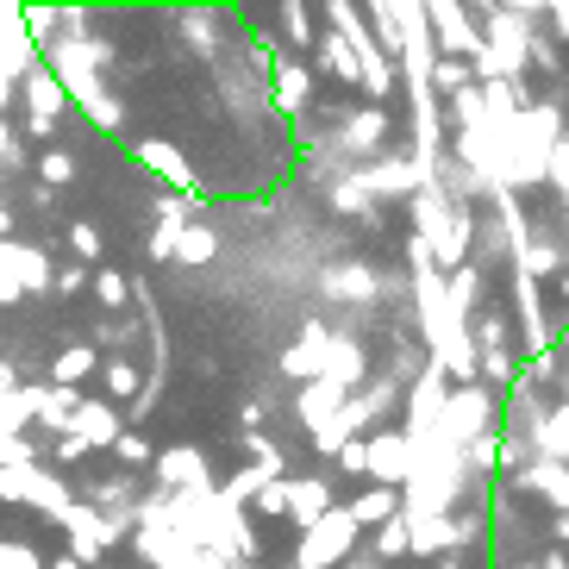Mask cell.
I'll return each mask as SVG.
<instances>
[{
  "instance_id": "obj_12",
  "label": "cell",
  "mask_w": 569,
  "mask_h": 569,
  "mask_svg": "<svg viewBox=\"0 0 569 569\" xmlns=\"http://www.w3.org/2000/svg\"><path fill=\"white\" fill-rule=\"evenodd\" d=\"M457 519L451 513H432V519H407V557H445L457 551Z\"/></svg>"
},
{
  "instance_id": "obj_41",
  "label": "cell",
  "mask_w": 569,
  "mask_h": 569,
  "mask_svg": "<svg viewBox=\"0 0 569 569\" xmlns=\"http://www.w3.org/2000/svg\"><path fill=\"white\" fill-rule=\"evenodd\" d=\"M345 476H363V438H351V445H338V457H332Z\"/></svg>"
},
{
  "instance_id": "obj_24",
  "label": "cell",
  "mask_w": 569,
  "mask_h": 569,
  "mask_svg": "<svg viewBox=\"0 0 569 569\" xmlns=\"http://www.w3.org/2000/svg\"><path fill=\"white\" fill-rule=\"evenodd\" d=\"M94 376H101L107 395H113V401H126V407H132V401H138V388H144V382H138V369L126 363V357H101V369H94Z\"/></svg>"
},
{
  "instance_id": "obj_4",
  "label": "cell",
  "mask_w": 569,
  "mask_h": 569,
  "mask_svg": "<svg viewBox=\"0 0 569 569\" xmlns=\"http://www.w3.org/2000/svg\"><path fill=\"white\" fill-rule=\"evenodd\" d=\"M445 395H451V388H445V369H419L413 376V388H407V426H401V438L407 445H432L438 438V413H445Z\"/></svg>"
},
{
  "instance_id": "obj_30",
  "label": "cell",
  "mask_w": 569,
  "mask_h": 569,
  "mask_svg": "<svg viewBox=\"0 0 569 569\" xmlns=\"http://www.w3.org/2000/svg\"><path fill=\"white\" fill-rule=\"evenodd\" d=\"M113 451H119V463H126V469H151V438H144V432H119L113 438Z\"/></svg>"
},
{
  "instance_id": "obj_16",
  "label": "cell",
  "mask_w": 569,
  "mask_h": 569,
  "mask_svg": "<svg viewBox=\"0 0 569 569\" xmlns=\"http://www.w3.org/2000/svg\"><path fill=\"white\" fill-rule=\"evenodd\" d=\"M345 513H351L357 532H363V526H388V519H401V488H363Z\"/></svg>"
},
{
  "instance_id": "obj_32",
  "label": "cell",
  "mask_w": 569,
  "mask_h": 569,
  "mask_svg": "<svg viewBox=\"0 0 569 569\" xmlns=\"http://www.w3.org/2000/svg\"><path fill=\"white\" fill-rule=\"evenodd\" d=\"M251 513L257 519H282L288 513V476H282V482H263V488H257V495H251Z\"/></svg>"
},
{
  "instance_id": "obj_17",
  "label": "cell",
  "mask_w": 569,
  "mask_h": 569,
  "mask_svg": "<svg viewBox=\"0 0 569 569\" xmlns=\"http://www.w3.org/2000/svg\"><path fill=\"white\" fill-rule=\"evenodd\" d=\"M326 295L332 301H376L382 295V282H376V269H357V263H345V269H326Z\"/></svg>"
},
{
  "instance_id": "obj_20",
  "label": "cell",
  "mask_w": 569,
  "mask_h": 569,
  "mask_svg": "<svg viewBox=\"0 0 569 569\" xmlns=\"http://www.w3.org/2000/svg\"><path fill=\"white\" fill-rule=\"evenodd\" d=\"M94 369H101V351H94V345H69L51 363V388H82Z\"/></svg>"
},
{
  "instance_id": "obj_3",
  "label": "cell",
  "mask_w": 569,
  "mask_h": 569,
  "mask_svg": "<svg viewBox=\"0 0 569 569\" xmlns=\"http://www.w3.org/2000/svg\"><path fill=\"white\" fill-rule=\"evenodd\" d=\"M426 32H432V57L445 63H482V26H469L463 7H426Z\"/></svg>"
},
{
  "instance_id": "obj_34",
  "label": "cell",
  "mask_w": 569,
  "mask_h": 569,
  "mask_svg": "<svg viewBox=\"0 0 569 569\" xmlns=\"http://www.w3.org/2000/svg\"><path fill=\"white\" fill-rule=\"evenodd\" d=\"M138 338V326H126V319H107V326H94V351H126V345H132Z\"/></svg>"
},
{
  "instance_id": "obj_31",
  "label": "cell",
  "mask_w": 569,
  "mask_h": 569,
  "mask_svg": "<svg viewBox=\"0 0 569 569\" xmlns=\"http://www.w3.org/2000/svg\"><path fill=\"white\" fill-rule=\"evenodd\" d=\"M76 107H82V113L94 119V132H119V101H107L101 88H94V94H82Z\"/></svg>"
},
{
  "instance_id": "obj_23",
  "label": "cell",
  "mask_w": 569,
  "mask_h": 569,
  "mask_svg": "<svg viewBox=\"0 0 569 569\" xmlns=\"http://www.w3.org/2000/svg\"><path fill=\"white\" fill-rule=\"evenodd\" d=\"M219 257V232L213 226H182V238H176V263H213Z\"/></svg>"
},
{
  "instance_id": "obj_36",
  "label": "cell",
  "mask_w": 569,
  "mask_h": 569,
  "mask_svg": "<svg viewBox=\"0 0 569 569\" xmlns=\"http://www.w3.org/2000/svg\"><path fill=\"white\" fill-rule=\"evenodd\" d=\"M69 244H76V257H101V232H94V219H76V226H69Z\"/></svg>"
},
{
  "instance_id": "obj_44",
  "label": "cell",
  "mask_w": 569,
  "mask_h": 569,
  "mask_svg": "<svg viewBox=\"0 0 569 569\" xmlns=\"http://www.w3.org/2000/svg\"><path fill=\"white\" fill-rule=\"evenodd\" d=\"M44 569H82V563H76V557H51Z\"/></svg>"
},
{
  "instance_id": "obj_45",
  "label": "cell",
  "mask_w": 569,
  "mask_h": 569,
  "mask_svg": "<svg viewBox=\"0 0 569 569\" xmlns=\"http://www.w3.org/2000/svg\"><path fill=\"white\" fill-rule=\"evenodd\" d=\"M557 295H563V301H569V269H563V276H557Z\"/></svg>"
},
{
  "instance_id": "obj_46",
  "label": "cell",
  "mask_w": 569,
  "mask_h": 569,
  "mask_svg": "<svg viewBox=\"0 0 569 569\" xmlns=\"http://www.w3.org/2000/svg\"><path fill=\"white\" fill-rule=\"evenodd\" d=\"M7 94H13V82H7V76H0V107H7Z\"/></svg>"
},
{
  "instance_id": "obj_8",
  "label": "cell",
  "mask_w": 569,
  "mask_h": 569,
  "mask_svg": "<svg viewBox=\"0 0 569 569\" xmlns=\"http://www.w3.org/2000/svg\"><path fill=\"white\" fill-rule=\"evenodd\" d=\"M363 476H376V488H407L413 482V445L401 432L363 438Z\"/></svg>"
},
{
  "instance_id": "obj_42",
  "label": "cell",
  "mask_w": 569,
  "mask_h": 569,
  "mask_svg": "<svg viewBox=\"0 0 569 569\" xmlns=\"http://www.w3.org/2000/svg\"><path fill=\"white\" fill-rule=\"evenodd\" d=\"M51 457H57V463H82V457H88V445H82V438H51Z\"/></svg>"
},
{
  "instance_id": "obj_19",
  "label": "cell",
  "mask_w": 569,
  "mask_h": 569,
  "mask_svg": "<svg viewBox=\"0 0 569 569\" xmlns=\"http://www.w3.org/2000/svg\"><path fill=\"white\" fill-rule=\"evenodd\" d=\"M76 407H82V388H38L32 419H38V426H51V432L63 438V432H69V419H76Z\"/></svg>"
},
{
  "instance_id": "obj_10",
  "label": "cell",
  "mask_w": 569,
  "mask_h": 569,
  "mask_svg": "<svg viewBox=\"0 0 569 569\" xmlns=\"http://www.w3.org/2000/svg\"><path fill=\"white\" fill-rule=\"evenodd\" d=\"M138 163L157 169V182H169L176 194H201V176H194L188 157L176 151V144H163V138H144V144H138Z\"/></svg>"
},
{
  "instance_id": "obj_1",
  "label": "cell",
  "mask_w": 569,
  "mask_h": 569,
  "mask_svg": "<svg viewBox=\"0 0 569 569\" xmlns=\"http://www.w3.org/2000/svg\"><path fill=\"white\" fill-rule=\"evenodd\" d=\"M495 419H501L495 388L463 382V388H451V395H445V413H438V445L463 451L469 438H488V432H495Z\"/></svg>"
},
{
  "instance_id": "obj_5",
  "label": "cell",
  "mask_w": 569,
  "mask_h": 569,
  "mask_svg": "<svg viewBox=\"0 0 569 569\" xmlns=\"http://www.w3.org/2000/svg\"><path fill=\"white\" fill-rule=\"evenodd\" d=\"M19 88H26V132L32 138H51L57 126H63V113H69V94L57 88V76L44 63H32L26 76H19Z\"/></svg>"
},
{
  "instance_id": "obj_22",
  "label": "cell",
  "mask_w": 569,
  "mask_h": 569,
  "mask_svg": "<svg viewBox=\"0 0 569 569\" xmlns=\"http://www.w3.org/2000/svg\"><path fill=\"white\" fill-rule=\"evenodd\" d=\"M338 407H345V395H338L332 382H319V376H313V388H307L301 401H295V413L307 419V432H319V426H326V419H332Z\"/></svg>"
},
{
  "instance_id": "obj_15",
  "label": "cell",
  "mask_w": 569,
  "mask_h": 569,
  "mask_svg": "<svg viewBox=\"0 0 569 569\" xmlns=\"http://www.w3.org/2000/svg\"><path fill=\"white\" fill-rule=\"evenodd\" d=\"M357 376H363V345H357V338H332V345H326V363H319V382H332L338 395H345Z\"/></svg>"
},
{
  "instance_id": "obj_37",
  "label": "cell",
  "mask_w": 569,
  "mask_h": 569,
  "mask_svg": "<svg viewBox=\"0 0 569 569\" xmlns=\"http://www.w3.org/2000/svg\"><path fill=\"white\" fill-rule=\"evenodd\" d=\"M545 176H557V188L569 194V138H557L551 151H545Z\"/></svg>"
},
{
  "instance_id": "obj_35",
  "label": "cell",
  "mask_w": 569,
  "mask_h": 569,
  "mask_svg": "<svg viewBox=\"0 0 569 569\" xmlns=\"http://www.w3.org/2000/svg\"><path fill=\"white\" fill-rule=\"evenodd\" d=\"M0 569H44V557L32 545H19V538H0Z\"/></svg>"
},
{
  "instance_id": "obj_7",
  "label": "cell",
  "mask_w": 569,
  "mask_h": 569,
  "mask_svg": "<svg viewBox=\"0 0 569 569\" xmlns=\"http://www.w3.org/2000/svg\"><path fill=\"white\" fill-rule=\"evenodd\" d=\"M351 182L363 188L369 201H376V194H419V188L432 182V169L419 163V157H388V163L351 169Z\"/></svg>"
},
{
  "instance_id": "obj_14",
  "label": "cell",
  "mask_w": 569,
  "mask_h": 569,
  "mask_svg": "<svg viewBox=\"0 0 569 569\" xmlns=\"http://www.w3.org/2000/svg\"><path fill=\"white\" fill-rule=\"evenodd\" d=\"M326 345H332V332H326V326H307V332L282 351V376H288V382H307V376H319V363H326Z\"/></svg>"
},
{
  "instance_id": "obj_38",
  "label": "cell",
  "mask_w": 569,
  "mask_h": 569,
  "mask_svg": "<svg viewBox=\"0 0 569 569\" xmlns=\"http://www.w3.org/2000/svg\"><path fill=\"white\" fill-rule=\"evenodd\" d=\"M51 288L63 295V301H69V295H82V288H88V269H76V263H69V269H51Z\"/></svg>"
},
{
  "instance_id": "obj_28",
  "label": "cell",
  "mask_w": 569,
  "mask_h": 569,
  "mask_svg": "<svg viewBox=\"0 0 569 569\" xmlns=\"http://www.w3.org/2000/svg\"><path fill=\"white\" fill-rule=\"evenodd\" d=\"M19 288H51V257L19 244Z\"/></svg>"
},
{
  "instance_id": "obj_33",
  "label": "cell",
  "mask_w": 569,
  "mask_h": 569,
  "mask_svg": "<svg viewBox=\"0 0 569 569\" xmlns=\"http://www.w3.org/2000/svg\"><path fill=\"white\" fill-rule=\"evenodd\" d=\"M26 288H19V244H0V307L19 301Z\"/></svg>"
},
{
  "instance_id": "obj_2",
  "label": "cell",
  "mask_w": 569,
  "mask_h": 569,
  "mask_svg": "<svg viewBox=\"0 0 569 569\" xmlns=\"http://www.w3.org/2000/svg\"><path fill=\"white\" fill-rule=\"evenodd\" d=\"M351 545H357L351 513H345V507H332L326 519H313V526L301 532V545H295V569H332V563H345V557H351Z\"/></svg>"
},
{
  "instance_id": "obj_26",
  "label": "cell",
  "mask_w": 569,
  "mask_h": 569,
  "mask_svg": "<svg viewBox=\"0 0 569 569\" xmlns=\"http://www.w3.org/2000/svg\"><path fill=\"white\" fill-rule=\"evenodd\" d=\"M88 288H94V295H101V301L113 307V313H119L126 301H132V282H126L119 269H94V276H88Z\"/></svg>"
},
{
  "instance_id": "obj_43",
  "label": "cell",
  "mask_w": 569,
  "mask_h": 569,
  "mask_svg": "<svg viewBox=\"0 0 569 569\" xmlns=\"http://www.w3.org/2000/svg\"><path fill=\"white\" fill-rule=\"evenodd\" d=\"M551 538H557V545H569V513H557V519H551Z\"/></svg>"
},
{
  "instance_id": "obj_25",
  "label": "cell",
  "mask_w": 569,
  "mask_h": 569,
  "mask_svg": "<svg viewBox=\"0 0 569 569\" xmlns=\"http://www.w3.org/2000/svg\"><path fill=\"white\" fill-rule=\"evenodd\" d=\"M76 182V157L69 151H44L38 157V188H44V194H51V188H69Z\"/></svg>"
},
{
  "instance_id": "obj_13",
  "label": "cell",
  "mask_w": 569,
  "mask_h": 569,
  "mask_svg": "<svg viewBox=\"0 0 569 569\" xmlns=\"http://www.w3.org/2000/svg\"><path fill=\"white\" fill-rule=\"evenodd\" d=\"M382 138H388V113H382V107H357V113H345V126H338V144H345L351 157L382 151Z\"/></svg>"
},
{
  "instance_id": "obj_47",
  "label": "cell",
  "mask_w": 569,
  "mask_h": 569,
  "mask_svg": "<svg viewBox=\"0 0 569 569\" xmlns=\"http://www.w3.org/2000/svg\"><path fill=\"white\" fill-rule=\"evenodd\" d=\"M519 569H532V563H519Z\"/></svg>"
},
{
  "instance_id": "obj_21",
  "label": "cell",
  "mask_w": 569,
  "mask_h": 569,
  "mask_svg": "<svg viewBox=\"0 0 569 569\" xmlns=\"http://www.w3.org/2000/svg\"><path fill=\"white\" fill-rule=\"evenodd\" d=\"M307 88H313L307 63H295V57H276V101H282L288 113H301V107H307Z\"/></svg>"
},
{
  "instance_id": "obj_40",
  "label": "cell",
  "mask_w": 569,
  "mask_h": 569,
  "mask_svg": "<svg viewBox=\"0 0 569 569\" xmlns=\"http://www.w3.org/2000/svg\"><path fill=\"white\" fill-rule=\"evenodd\" d=\"M338 207H345V213H376V201H369L357 182H338Z\"/></svg>"
},
{
  "instance_id": "obj_18",
  "label": "cell",
  "mask_w": 569,
  "mask_h": 569,
  "mask_svg": "<svg viewBox=\"0 0 569 569\" xmlns=\"http://www.w3.org/2000/svg\"><path fill=\"white\" fill-rule=\"evenodd\" d=\"M519 488H532V495H545L557 513H569V463H545V457H538V463L519 476Z\"/></svg>"
},
{
  "instance_id": "obj_39",
  "label": "cell",
  "mask_w": 569,
  "mask_h": 569,
  "mask_svg": "<svg viewBox=\"0 0 569 569\" xmlns=\"http://www.w3.org/2000/svg\"><path fill=\"white\" fill-rule=\"evenodd\" d=\"M282 19H288V38H295V44H313V26H307V7H282Z\"/></svg>"
},
{
  "instance_id": "obj_29",
  "label": "cell",
  "mask_w": 569,
  "mask_h": 569,
  "mask_svg": "<svg viewBox=\"0 0 569 569\" xmlns=\"http://www.w3.org/2000/svg\"><path fill=\"white\" fill-rule=\"evenodd\" d=\"M319 63H326V69H332V76H338V82H363V76H357V63H351V51H345V38H326V44H319Z\"/></svg>"
},
{
  "instance_id": "obj_6",
  "label": "cell",
  "mask_w": 569,
  "mask_h": 569,
  "mask_svg": "<svg viewBox=\"0 0 569 569\" xmlns=\"http://www.w3.org/2000/svg\"><path fill=\"white\" fill-rule=\"evenodd\" d=\"M151 476L163 482V495H207L213 463H207L201 445H169V451L151 457Z\"/></svg>"
},
{
  "instance_id": "obj_11",
  "label": "cell",
  "mask_w": 569,
  "mask_h": 569,
  "mask_svg": "<svg viewBox=\"0 0 569 569\" xmlns=\"http://www.w3.org/2000/svg\"><path fill=\"white\" fill-rule=\"evenodd\" d=\"M288 513H295V526H313V519L332 513V482L326 476H288Z\"/></svg>"
},
{
  "instance_id": "obj_27",
  "label": "cell",
  "mask_w": 569,
  "mask_h": 569,
  "mask_svg": "<svg viewBox=\"0 0 569 569\" xmlns=\"http://www.w3.org/2000/svg\"><path fill=\"white\" fill-rule=\"evenodd\" d=\"M395 557H407V513L376 526V563H395Z\"/></svg>"
},
{
  "instance_id": "obj_9",
  "label": "cell",
  "mask_w": 569,
  "mask_h": 569,
  "mask_svg": "<svg viewBox=\"0 0 569 569\" xmlns=\"http://www.w3.org/2000/svg\"><path fill=\"white\" fill-rule=\"evenodd\" d=\"M126 432V413L113 401H82L69 419V438H82L88 451H113V438Z\"/></svg>"
}]
</instances>
